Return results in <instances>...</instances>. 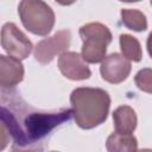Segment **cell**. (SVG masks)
I'll return each mask as SVG.
<instances>
[{
    "instance_id": "obj_9",
    "label": "cell",
    "mask_w": 152,
    "mask_h": 152,
    "mask_svg": "<svg viewBox=\"0 0 152 152\" xmlns=\"http://www.w3.org/2000/svg\"><path fill=\"white\" fill-rule=\"evenodd\" d=\"M24 78V66L20 59L0 55V84L2 89L15 87Z\"/></svg>"
},
{
    "instance_id": "obj_17",
    "label": "cell",
    "mask_w": 152,
    "mask_h": 152,
    "mask_svg": "<svg viewBox=\"0 0 152 152\" xmlns=\"http://www.w3.org/2000/svg\"><path fill=\"white\" fill-rule=\"evenodd\" d=\"M119 1H122V2H138L140 0H119Z\"/></svg>"
},
{
    "instance_id": "obj_11",
    "label": "cell",
    "mask_w": 152,
    "mask_h": 152,
    "mask_svg": "<svg viewBox=\"0 0 152 152\" xmlns=\"http://www.w3.org/2000/svg\"><path fill=\"white\" fill-rule=\"evenodd\" d=\"M106 148L109 152L135 151L138 148L137 138L132 133H112L106 141Z\"/></svg>"
},
{
    "instance_id": "obj_5",
    "label": "cell",
    "mask_w": 152,
    "mask_h": 152,
    "mask_svg": "<svg viewBox=\"0 0 152 152\" xmlns=\"http://www.w3.org/2000/svg\"><path fill=\"white\" fill-rule=\"evenodd\" d=\"M1 46L8 53L18 59H25L32 51V43L14 23H6L1 28Z\"/></svg>"
},
{
    "instance_id": "obj_12",
    "label": "cell",
    "mask_w": 152,
    "mask_h": 152,
    "mask_svg": "<svg viewBox=\"0 0 152 152\" xmlns=\"http://www.w3.org/2000/svg\"><path fill=\"white\" fill-rule=\"evenodd\" d=\"M122 24L135 32H141L147 28V19L146 15L139 10L132 8H122L120 12Z\"/></svg>"
},
{
    "instance_id": "obj_2",
    "label": "cell",
    "mask_w": 152,
    "mask_h": 152,
    "mask_svg": "<svg viewBox=\"0 0 152 152\" xmlns=\"http://www.w3.org/2000/svg\"><path fill=\"white\" fill-rule=\"evenodd\" d=\"M70 103L76 125L82 129H91L107 120L110 96L101 88L80 87L71 91Z\"/></svg>"
},
{
    "instance_id": "obj_10",
    "label": "cell",
    "mask_w": 152,
    "mask_h": 152,
    "mask_svg": "<svg viewBox=\"0 0 152 152\" xmlns=\"http://www.w3.org/2000/svg\"><path fill=\"white\" fill-rule=\"evenodd\" d=\"M113 121L115 132L119 133H133L138 124L134 109L126 104L118 107L113 112Z\"/></svg>"
},
{
    "instance_id": "obj_3",
    "label": "cell",
    "mask_w": 152,
    "mask_h": 152,
    "mask_svg": "<svg viewBox=\"0 0 152 152\" xmlns=\"http://www.w3.org/2000/svg\"><path fill=\"white\" fill-rule=\"evenodd\" d=\"M18 14L23 26L37 36H48L55 26V12L43 0H21Z\"/></svg>"
},
{
    "instance_id": "obj_4",
    "label": "cell",
    "mask_w": 152,
    "mask_h": 152,
    "mask_svg": "<svg viewBox=\"0 0 152 152\" xmlns=\"http://www.w3.org/2000/svg\"><path fill=\"white\" fill-rule=\"evenodd\" d=\"M82 57L87 63H100L104 59L107 46L112 42L110 30L102 23H88L80 27Z\"/></svg>"
},
{
    "instance_id": "obj_8",
    "label": "cell",
    "mask_w": 152,
    "mask_h": 152,
    "mask_svg": "<svg viewBox=\"0 0 152 152\" xmlns=\"http://www.w3.org/2000/svg\"><path fill=\"white\" fill-rule=\"evenodd\" d=\"M58 69L62 75L71 81L88 80L91 75L82 55L74 51H64L58 57Z\"/></svg>"
},
{
    "instance_id": "obj_18",
    "label": "cell",
    "mask_w": 152,
    "mask_h": 152,
    "mask_svg": "<svg viewBox=\"0 0 152 152\" xmlns=\"http://www.w3.org/2000/svg\"><path fill=\"white\" fill-rule=\"evenodd\" d=\"M150 2H151V6H152V0H150Z\"/></svg>"
},
{
    "instance_id": "obj_1",
    "label": "cell",
    "mask_w": 152,
    "mask_h": 152,
    "mask_svg": "<svg viewBox=\"0 0 152 152\" xmlns=\"http://www.w3.org/2000/svg\"><path fill=\"white\" fill-rule=\"evenodd\" d=\"M72 109L63 108L52 112L32 110L27 113L21 122L17 116L2 104L0 125V150H4L7 142H13V148L37 150L38 144L43 141L56 127L69 121Z\"/></svg>"
},
{
    "instance_id": "obj_13",
    "label": "cell",
    "mask_w": 152,
    "mask_h": 152,
    "mask_svg": "<svg viewBox=\"0 0 152 152\" xmlns=\"http://www.w3.org/2000/svg\"><path fill=\"white\" fill-rule=\"evenodd\" d=\"M120 42V49L122 55L133 62H140L142 58V51H141V45L139 43V40L127 33L120 34L119 38Z\"/></svg>"
},
{
    "instance_id": "obj_6",
    "label": "cell",
    "mask_w": 152,
    "mask_h": 152,
    "mask_svg": "<svg viewBox=\"0 0 152 152\" xmlns=\"http://www.w3.org/2000/svg\"><path fill=\"white\" fill-rule=\"evenodd\" d=\"M71 43V32L69 30H61L57 31L53 36L45 38L37 43L33 56L34 59L45 65L53 61L57 55L63 53L70 46Z\"/></svg>"
},
{
    "instance_id": "obj_14",
    "label": "cell",
    "mask_w": 152,
    "mask_h": 152,
    "mask_svg": "<svg viewBox=\"0 0 152 152\" xmlns=\"http://www.w3.org/2000/svg\"><path fill=\"white\" fill-rule=\"evenodd\" d=\"M135 86L145 93L152 94V69L151 68H144L140 69L134 77Z\"/></svg>"
},
{
    "instance_id": "obj_15",
    "label": "cell",
    "mask_w": 152,
    "mask_h": 152,
    "mask_svg": "<svg viewBox=\"0 0 152 152\" xmlns=\"http://www.w3.org/2000/svg\"><path fill=\"white\" fill-rule=\"evenodd\" d=\"M146 46H147V51H148V55H150V57L152 58V32H151V33L148 34V37H147Z\"/></svg>"
},
{
    "instance_id": "obj_7",
    "label": "cell",
    "mask_w": 152,
    "mask_h": 152,
    "mask_svg": "<svg viewBox=\"0 0 152 152\" xmlns=\"http://www.w3.org/2000/svg\"><path fill=\"white\" fill-rule=\"evenodd\" d=\"M131 62L124 55L110 53L101 62L100 74L101 77L112 84H119L124 82L131 74Z\"/></svg>"
},
{
    "instance_id": "obj_16",
    "label": "cell",
    "mask_w": 152,
    "mask_h": 152,
    "mask_svg": "<svg viewBox=\"0 0 152 152\" xmlns=\"http://www.w3.org/2000/svg\"><path fill=\"white\" fill-rule=\"evenodd\" d=\"M55 1L62 6H69V5H72L74 2H76L77 0H55Z\"/></svg>"
}]
</instances>
